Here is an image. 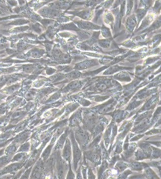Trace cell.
<instances>
[{
  "mask_svg": "<svg viewBox=\"0 0 161 179\" xmlns=\"http://www.w3.org/2000/svg\"><path fill=\"white\" fill-rule=\"evenodd\" d=\"M17 89V85H14L13 86L11 87L8 89V91L10 93H13Z\"/></svg>",
  "mask_w": 161,
  "mask_h": 179,
  "instance_id": "1",
  "label": "cell"
},
{
  "mask_svg": "<svg viewBox=\"0 0 161 179\" xmlns=\"http://www.w3.org/2000/svg\"><path fill=\"white\" fill-rule=\"evenodd\" d=\"M106 88H107V85L105 84H101L99 87V88L101 90H104L106 89Z\"/></svg>",
  "mask_w": 161,
  "mask_h": 179,
  "instance_id": "2",
  "label": "cell"
}]
</instances>
